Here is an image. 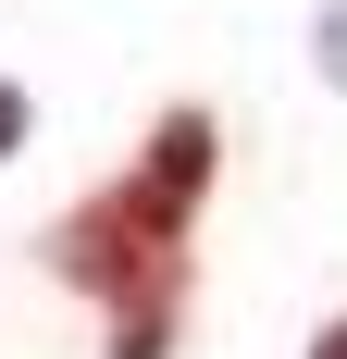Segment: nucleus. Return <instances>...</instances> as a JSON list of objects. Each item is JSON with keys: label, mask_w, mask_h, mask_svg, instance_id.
<instances>
[{"label": "nucleus", "mask_w": 347, "mask_h": 359, "mask_svg": "<svg viewBox=\"0 0 347 359\" xmlns=\"http://www.w3.org/2000/svg\"><path fill=\"white\" fill-rule=\"evenodd\" d=\"M310 359H347V323H322V334H310Z\"/></svg>", "instance_id": "obj_3"}, {"label": "nucleus", "mask_w": 347, "mask_h": 359, "mask_svg": "<svg viewBox=\"0 0 347 359\" xmlns=\"http://www.w3.org/2000/svg\"><path fill=\"white\" fill-rule=\"evenodd\" d=\"M211 111H162V137L124 186H100L87 211L50 236L63 273L87 297H112V359H162L174 347V297H186V223L211 198Z\"/></svg>", "instance_id": "obj_1"}, {"label": "nucleus", "mask_w": 347, "mask_h": 359, "mask_svg": "<svg viewBox=\"0 0 347 359\" xmlns=\"http://www.w3.org/2000/svg\"><path fill=\"white\" fill-rule=\"evenodd\" d=\"M13 137H25V87H0V149H13Z\"/></svg>", "instance_id": "obj_2"}]
</instances>
